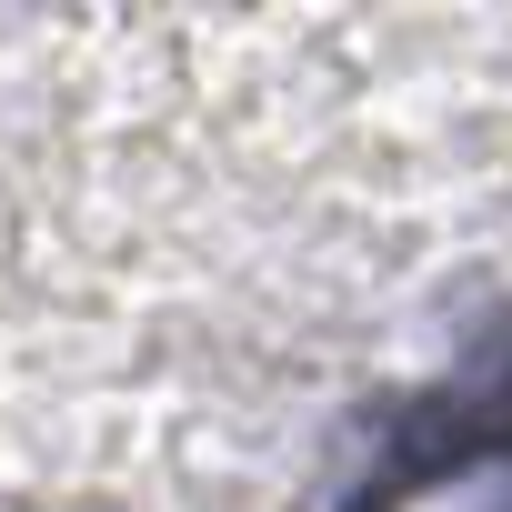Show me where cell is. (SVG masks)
Here are the masks:
<instances>
[{
    "label": "cell",
    "instance_id": "cell-1",
    "mask_svg": "<svg viewBox=\"0 0 512 512\" xmlns=\"http://www.w3.org/2000/svg\"><path fill=\"white\" fill-rule=\"evenodd\" d=\"M432 512H512V452H502V462H472L462 492H442Z\"/></svg>",
    "mask_w": 512,
    "mask_h": 512
}]
</instances>
